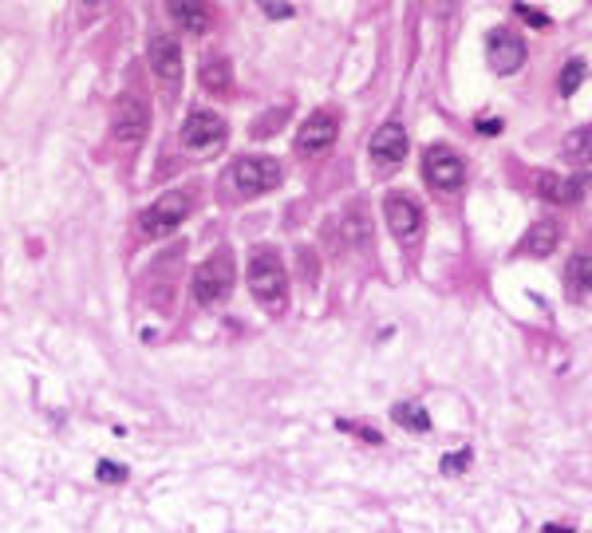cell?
I'll return each instance as SVG.
<instances>
[{
  "label": "cell",
  "instance_id": "277c9868",
  "mask_svg": "<svg viewBox=\"0 0 592 533\" xmlns=\"http://www.w3.org/2000/svg\"><path fill=\"white\" fill-rule=\"evenodd\" d=\"M383 218H387V230L395 233L399 245H411L419 241L423 233V206L407 193H387V202H383Z\"/></svg>",
  "mask_w": 592,
  "mask_h": 533
},
{
  "label": "cell",
  "instance_id": "4316f807",
  "mask_svg": "<svg viewBox=\"0 0 592 533\" xmlns=\"http://www.w3.org/2000/svg\"><path fill=\"white\" fill-rule=\"evenodd\" d=\"M478 130H482V135H498L501 123H498V119H482V123H478Z\"/></svg>",
  "mask_w": 592,
  "mask_h": 533
},
{
  "label": "cell",
  "instance_id": "52a82bcc",
  "mask_svg": "<svg viewBox=\"0 0 592 533\" xmlns=\"http://www.w3.org/2000/svg\"><path fill=\"white\" fill-rule=\"evenodd\" d=\"M147 130H150L147 103L135 99V95H123V99L115 103V115H111V135L119 138V142H127V147H135V142H142Z\"/></svg>",
  "mask_w": 592,
  "mask_h": 533
},
{
  "label": "cell",
  "instance_id": "ffe728a7",
  "mask_svg": "<svg viewBox=\"0 0 592 533\" xmlns=\"http://www.w3.org/2000/svg\"><path fill=\"white\" fill-rule=\"evenodd\" d=\"M581 79H584V60H569L561 67V95H573L581 87Z\"/></svg>",
  "mask_w": 592,
  "mask_h": 533
},
{
  "label": "cell",
  "instance_id": "d6986e66",
  "mask_svg": "<svg viewBox=\"0 0 592 533\" xmlns=\"http://www.w3.org/2000/svg\"><path fill=\"white\" fill-rule=\"evenodd\" d=\"M395 423L399 427H411V431H431V419L419 403H399L395 407Z\"/></svg>",
  "mask_w": 592,
  "mask_h": 533
},
{
  "label": "cell",
  "instance_id": "8992f818",
  "mask_svg": "<svg viewBox=\"0 0 592 533\" xmlns=\"http://www.w3.org/2000/svg\"><path fill=\"white\" fill-rule=\"evenodd\" d=\"M186 213H190V198H186V193H178V190L162 193L150 210H142V218H139L142 233H147V237H162V233H170L174 225H182Z\"/></svg>",
  "mask_w": 592,
  "mask_h": 533
},
{
  "label": "cell",
  "instance_id": "cb8c5ba5",
  "mask_svg": "<svg viewBox=\"0 0 592 533\" xmlns=\"http://www.w3.org/2000/svg\"><path fill=\"white\" fill-rule=\"evenodd\" d=\"M470 459H474V451H454V454H446V459H443V474H462V470L470 466Z\"/></svg>",
  "mask_w": 592,
  "mask_h": 533
},
{
  "label": "cell",
  "instance_id": "d4e9b609",
  "mask_svg": "<svg viewBox=\"0 0 592 533\" xmlns=\"http://www.w3.org/2000/svg\"><path fill=\"white\" fill-rule=\"evenodd\" d=\"M513 12H518L525 24H533V28H549V16H545V12H537L533 4H513Z\"/></svg>",
  "mask_w": 592,
  "mask_h": 533
},
{
  "label": "cell",
  "instance_id": "e0dca14e",
  "mask_svg": "<svg viewBox=\"0 0 592 533\" xmlns=\"http://www.w3.org/2000/svg\"><path fill=\"white\" fill-rule=\"evenodd\" d=\"M561 155H564V162H573V166H592V127L573 130L561 142Z\"/></svg>",
  "mask_w": 592,
  "mask_h": 533
},
{
  "label": "cell",
  "instance_id": "5b68a950",
  "mask_svg": "<svg viewBox=\"0 0 592 533\" xmlns=\"http://www.w3.org/2000/svg\"><path fill=\"white\" fill-rule=\"evenodd\" d=\"M336 135H340V119H336V111H312L304 123H300V130H296V150L300 155H324L328 147L336 142Z\"/></svg>",
  "mask_w": 592,
  "mask_h": 533
},
{
  "label": "cell",
  "instance_id": "ac0fdd59",
  "mask_svg": "<svg viewBox=\"0 0 592 533\" xmlns=\"http://www.w3.org/2000/svg\"><path fill=\"white\" fill-rule=\"evenodd\" d=\"M202 87L205 91H225L229 87V60H210L202 67Z\"/></svg>",
  "mask_w": 592,
  "mask_h": 533
},
{
  "label": "cell",
  "instance_id": "3957f363",
  "mask_svg": "<svg viewBox=\"0 0 592 533\" xmlns=\"http://www.w3.org/2000/svg\"><path fill=\"white\" fill-rule=\"evenodd\" d=\"M423 174L438 193H454V190H462V182H466V162H462L458 150L435 142V147H426V155H423Z\"/></svg>",
  "mask_w": 592,
  "mask_h": 533
},
{
  "label": "cell",
  "instance_id": "7402d4cb",
  "mask_svg": "<svg viewBox=\"0 0 592 533\" xmlns=\"http://www.w3.org/2000/svg\"><path fill=\"white\" fill-rule=\"evenodd\" d=\"M573 285L581 288V293H592V257L573 261Z\"/></svg>",
  "mask_w": 592,
  "mask_h": 533
},
{
  "label": "cell",
  "instance_id": "7a4b0ae2",
  "mask_svg": "<svg viewBox=\"0 0 592 533\" xmlns=\"http://www.w3.org/2000/svg\"><path fill=\"white\" fill-rule=\"evenodd\" d=\"M233 276H237V269H233V253L229 249H213L210 257L194 269V296L202 304L222 301V296L233 288Z\"/></svg>",
  "mask_w": 592,
  "mask_h": 533
},
{
  "label": "cell",
  "instance_id": "7c38bea8",
  "mask_svg": "<svg viewBox=\"0 0 592 533\" xmlns=\"http://www.w3.org/2000/svg\"><path fill=\"white\" fill-rule=\"evenodd\" d=\"M371 158H375V166H383V170L399 166L407 158V130L399 127V123H383V127L371 135Z\"/></svg>",
  "mask_w": 592,
  "mask_h": 533
},
{
  "label": "cell",
  "instance_id": "8fae6325",
  "mask_svg": "<svg viewBox=\"0 0 592 533\" xmlns=\"http://www.w3.org/2000/svg\"><path fill=\"white\" fill-rule=\"evenodd\" d=\"M225 138V119L217 111H190L182 123V142L194 150H205L213 142H222Z\"/></svg>",
  "mask_w": 592,
  "mask_h": 533
},
{
  "label": "cell",
  "instance_id": "30bf717a",
  "mask_svg": "<svg viewBox=\"0 0 592 533\" xmlns=\"http://www.w3.org/2000/svg\"><path fill=\"white\" fill-rule=\"evenodd\" d=\"M486 60H490L494 72L509 75L525 64V40L518 32H506V28H494L490 40H486Z\"/></svg>",
  "mask_w": 592,
  "mask_h": 533
},
{
  "label": "cell",
  "instance_id": "9a60e30c",
  "mask_svg": "<svg viewBox=\"0 0 592 533\" xmlns=\"http://www.w3.org/2000/svg\"><path fill=\"white\" fill-rule=\"evenodd\" d=\"M170 9V20H174L182 32H190V36H202L205 28H210V4H186V0H174V4H166Z\"/></svg>",
  "mask_w": 592,
  "mask_h": 533
},
{
  "label": "cell",
  "instance_id": "484cf974",
  "mask_svg": "<svg viewBox=\"0 0 592 533\" xmlns=\"http://www.w3.org/2000/svg\"><path fill=\"white\" fill-rule=\"evenodd\" d=\"M261 9H265L268 20H288V16H292V4H280V0H265Z\"/></svg>",
  "mask_w": 592,
  "mask_h": 533
},
{
  "label": "cell",
  "instance_id": "2e32d148",
  "mask_svg": "<svg viewBox=\"0 0 592 533\" xmlns=\"http://www.w3.org/2000/svg\"><path fill=\"white\" fill-rule=\"evenodd\" d=\"M557 241H561V225L557 221H537L533 230L525 233V253H533V257H549L557 249Z\"/></svg>",
  "mask_w": 592,
  "mask_h": 533
},
{
  "label": "cell",
  "instance_id": "5bb4252c",
  "mask_svg": "<svg viewBox=\"0 0 592 533\" xmlns=\"http://www.w3.org/2000/svg\"><path fill=\"white\" fill-rule=\"evenodd\" d=\"M537 190H541V198L561 202V206L581 202V182H576V178H561V174H553V170H541V174H537Z\"/></svg>",
  "mask_w": 592,
  "mask_h": 533
},
{
  "label": "cell",
  "instance_id": "44dd1931",
  "mask_svg": "<svg viewBox=\"0 0 592 533\" xmlns=\"http://www.w3.org/2000/svg\"><path fill=\"white\" fill-rule=\"evenodd\" d=\"M95 478L107 482V486H119V482H127V466H119V462H107V459H103L99 466H95Z\"/></svg>",
  "mask_w": 592,
  "mask_h": 533
},
{
  "label": "cell",
  "instance_id": "ba28073f",
  "mask_svg": "<svg viewBox=\"0 0 592 533\" xmlns=\"http://www.w3.org/2000/svg\"><path fill=\"white\" fill-rule=\"evenodd\" d=\"M280 162L277 158H237L233 162V182L241 193H265L273 186H280Z\"/></svg>",
  "mask_w": 592,
  "mask_h": 533
},
{
  "label": "cell",
  "instance_id": "83f0119b",
  "mask_svg": "<svg viewBox=\"0 0 592 533\" xmlns=\"http://www.w3.org/2000/svg\"><path fill=\"white\" fill-rule=\"evenodd\" d=\"M545 533H573V525H545Z\"/></svg>",
  "mask_w": 592,
  "mask_h": 533
},
{
  "label": "cell",
  "instance_id": "4fadbf2b",
  "mask_svg": "<svg viewBox=\"0 0 592 533\" xmlns=\"http://www.w3.org/2000/svg\"><path fill=\"white\" fill-rule=\"evenodd\" d=\"M343 241H348V245H368L371 241V230H375V225H371V213H368V202H363V198H355L352 206H348V210H343Z\"/></svg>",
  "mask_w": 592,
  "mask_h": 533
},
{
  "label": "cell",
  "instance_id": "6da1fadb",
  "mask_svg": "<svg viewBox=\"0 0 592 533\" xmlns=\"http://www.w3.org/2000/svg\"><path fill=\"white\" fill-rule=\"evenodd\" d=\"M249 293L257 296L265 308H280V304H285L288 276H285V265H280L277 253H268V249L253 253V261H249Z\"/></svg>",
  "mask_w": 592,
  "mask_h": 533
},
{
  "label": "cell",
  "instance_id": "9c48e42d",
  "mask_svg": "<svg viewBox=\"0 0 592 533\" xmlns=\"http://www.w3.org/2000/svg\"><path fill=\"white\" fill-rule=\"evenodd\" d=\"M150 72H154V79H162V87H170L174 91L178 83H182V47H178L174 36H166V32H158L154 40H150Z\"/></svg>",
  "mask_w": 592,
  "mask_h": 533
},
{
  "label": "cell",
  "instance_id": "603a6c76",
  "mask_svg": "<svg viewBox=\"0 0 592 533\" xmlns=\"http://www.w3.org/2000/svg\"><path fill=\"white\" fill-rule=\"evenodd\" d=\"M285 119H288V107L268 111V115H265V119H261V123H253V135H257V138H268V130L277 127V123H285Z\"/></svg>",
  "mask_w": 592,
  "mask_h": 533
}]
</instances>
